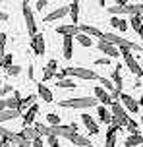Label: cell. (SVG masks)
I'll use <instances>...</instances> for the list:
<instances>
[{
    "instance_id": "cell-8",
    "label": "cell",
    "mask_w": 143,
    "mask_h": 147,
    "mask_svg": "<svg viewBox=\"0 0 143 147\" xmlns=\"http://www.w3.org/2000/svg\"><path fill=\"white\" fill-rule=\"evenodd\" d=\"M118 99L122 101V107L128 110V112H134V114H136V112H139V103H137L132 95H128V93H124V91H122Z\"/></svg>"
},
{
    "instance_id": "cell-12",
    "label": "cell",
    "mask_w": 143,
    "mask_h": 147,
    "mask_svg": "<svg viewBox=\"0 0 143 147\" xmlns=\"http://www.w3.org/2000/svg\"><path fill=\"white\" fill-rule=\"evenodd\" d=\"M37 112H39L37 105H33V107H29V109L25 110V112H23V124H21V128L35 124V116H37Z\"/></svg>"
},
{
    "instance_id": "cell-21",
    "label": "cell",
    "mask_w": 143,
    "mask_h": 147,
    "mask_svg": "<svg viewBox=\"0 0 143 147\" xmlns=\"http://www.w3.org/2000/svg\"><path fill=\"white\" fill-rule=\"evenodd\" d=\"M37 95L45 101V103H52L54 97H52V91L46 87V85H43V83H37Z\"/></svg>"
},
{
    "instance_id": "cell-18",
    "label": "cell",
    "mask_w": 143,
    "mask_h": 147,
    "mask_svg": "<svg viewBox=\"0 0 143 147\" xmlns=\"http://www.w3.org/2000/svg\"><path fill=\"white\" fill-rule=\"evenodd\" d=\"M19 136H21V140H25V141H33L37 140V138H41L37 134V130H35V126H25V128H21V132H19Z\"/></svg>"
},
{
    "instance_id": "cell-41",
    "label": "cell",
    "mask_w": 143,
    "mask_h": 147,
    "mask_svg": "<svg viewBox=\"0 0 143 147\" xmlns=\"http://www.w3.org/2000/svg\"><path fill=\"white\" fill-rule=\"evenodd\" d=\"M108 62H110L108 58H97V60H95V64H97V66H106Z\"/></svg>"
},
{
    "instance_id": "cell-25",
    "label": "cell",
    "mask_w": 143,
    "mask_h": 147,
    "mask_svg": "<svg viewBox=\"0 0 143 147\" xmlns=\"http://www.w3.org/2000/svg\"><path fill=\"white\" fill-rule=\"evenodd\" d=\"M130 25L134 27V31H136L139 37H143V20H141V16H132V18H130Z\"/></svg>"
},
{
    "instance_id": "cell-26",
    "label": "cell",
    "mask_w": 143,
    "mask_h": 147,
    "mask_svg": "<svg viewBox=\"0 0 143 147\" xmlns=\"http://www.w3.org/2000/svg\"><path fill=\"white\" fill-rule=\"evenodd\" d=\"M37 97L35 93H31V95L27 97H21V105H19V112H23V110H27V107H33L35 105V101H37Z\"/></svg>"
},
{
    "instance_id": "cell-28",
    "label": "cell",
    "mask_w": 143,
    "mask_h": 147,
    "mask_svg": "<svg viewBox=\"0 0 143 147\" xmlns=\"http://www.w3.org/2000/svg\"><path fill=\"white\" fill-rule=\"evenodd\" d=\"M21 116V112L19 110H2L0 112V122H6V120H15V118Z\"/></svg>"
},
{
    "instance_id": "cell-33",
    "label": "cell",
    "mask_w": 143,
    "mask_h": 147,
    "mask_svg": "<svg viewBox=\"0 0 143 147\" xmlns=\"http://www.w3.org/2000/svg\"><path fill=\"white\" fill-rule=\"evenodd\" d=\"M75 41L81 45V47H91V39L87 35H83V33H79V35H75Z\"/></svg>"
},
{
    "instance_id": "cell-10",
    "label": "cell",
    "mask_w": 143,
    "mask_h": 147,
    "mask_svg": "<svg viewBox=\"0 0 143 147\" xmlns=\"http://www.w3.org/2000/svg\"><path fill=\"white\" fill-rule=\"evenodd\" d=\"M97 49H99V51H103V54H106L108 58H118V56H120V51H118L114 45L106 43V41H99Z\"/></svg>"
},
{
    "instance_id": "cell-47",
    "label": "cell",
    "mask_w": 143,
    "mask_h": 147,
    "mask_svg": "<svg viewBox=\"0 0 143 147\" xmlns=\"http://www.w3.org/2000/svg\"><path fill=\"white\" fill-rule=\"evenodd\" d=\"M124 147H130V145H124Z\"/></svg>"
},
{
    "instance_id": "cell-5",
    "label": "cell",
    "mask_w": 143,
    "mask_h": 147,
    "mask_svg": "<svg viewBox=\"0 0 143 147\" xmlns=\"http://www.w3.org/2000/svg\"><path fill=\"white\" fill-rule=\"evenodd\" d=\"M110 112H112V118H116V120L120 122L122 128H126V126L130 124V120H132V118H130V114H128V110L124 109L118 101H114V103L110 105Z\"/></svg>"
},
{
    "instance_id": "cell-7",
    "label": "cell",
    "mask_w": 143,
    "mask_h": 147,
    "mask_svg": "<svg viewBox=\"0 0 143 147\" xmlns=\"http://www.w3.org/2000/svg\"><path fill=\"white\" fill-rule=\"evenodd\" d=\"M21 12H23V18H25V27H27V33L31 37L37 35V23H35V18H33V10L29 8L27 2H21Z\"/></svg>"
},
{
    "instance_id": "cell-42",
    "label": "cell",
    "mask_w": 143,
    "mask_h": 147,
    "mask_svg": "<svg viewBox=\"0 0 143 147\" xmlns=\"http://www.w3.org/2000/svg\"><path fill=\"white\" fill-rule=\"evenodd\" d=\"M10 145H12V143H10L8 140H4V138H0V147H10Z\"/></svg>"
},
{
    "instance_id": "cell-49",
    "label": "cell",
    "mask_w": 143,
    "mask_h": 147,
    "mask_svg": "<svg viewBox=\"0 0 143 147\" xmlns=\"http://www.w3.org/2000/svg\"><path fill=\"white\" fill-rule=\"evenodd\" d=\"M19 147H23V145H19Z\"/></svg>"
},
{
    "instance_id": "cell-35",
    "label": "cell",
    "mask_w": 143,
    "mask_h": 147,
    "mask_svg": "<svg viewBox=\"0 0 143 147\" xmlns=\"http://www.w3.org/2000/svg\"><path fill=\"white\" fill-rule=\"evenodd\" d=\"M46 120H48V124H50V126L60 124V116H58V114H52V112H48V114H46Z\"/></svg>"
},
{
    "instance_id": "cell-27",
    "label": "cell",
    "mask_w": 143,
    "mask_h": 147,
    "mask_svg": "<svg viewBox=\"0 0 143 147\" xmlns=\"http://www.w3.org/2000/svg\"><path fill=\"white\" fill-rule=\"evenodd\" d=\"M79 4H81V2H77V0H74V2L70 4V16H72V25H77V20H79Z\"/></svg>"
},
{
    "instance_id": "cell-14",
    "label": "cell",
    "mask_w": 143,
    "mask_h": 147,
    "mask_svg": "<svg viewBox=\"0 0 143 147\" xmlns=\"http://www.w3.org/2000/svg\"><path fill=\"white\" fill-rule=\"evenodd\" d=\"M120 70H122V66L118 64L116 68H112V74H110L112 85H114V89H116L118 93H122V87H124V80H122V76H120Z\"/></svg>"
},
{
    "instance_id": "cell-17",
    "label": "cell",
    "mask_w": 143,
    "mask_h": 147,
    "mask_svg": "<svg viewBox=\"0 0 143 147\" xmlns=\"http://www.w3.org/2000/svg\"><path fill=\"white\" fill-rule=\"evenodd\" d=\"M19 105H21V95H19V91H14L12 97H6V109L8 110H19Z\"/></svg>"
},
{
    "instance_id": "cell-16",
    "label": "cell",
    "mask_w": 143,
    "mask_h": 147,
    "mask_svg": "<svg viewBox=\"0 0 143 147\" xmlns=\"http://www.w3.org/2000/svg\"><path fill=\"white\" fill-rule=\"evenodd\" d=\"M62 54L66 60H72L74 56V37H64V43H62Z\"/></svg>"
},
{
    "instance_id": "cell-11",
    "label": "cell",
    "mask_w": 143,
    "mask_h": 147,
    "mask_svg": "<svg viewBox=\"0 0 143 147\" xmlns=\"http://www.w3.org/2000/svg\"><path fill=\"white\" fill-rule=\"evenodd\" d=\"M93 95H95V99H97L99 103H103V105H112L114 103L112 97H110V93H108V91H105L101 85L93 89Z\"/></svg>"
},
{
    "instance_id": "cell-31",
    "label": "cell",
    "mask_w": 143,
    "mask_h": 147,
    "mask_svg": "<svg viewBox=\"0 0 143 147\" xmlns=\"http://www.w3.org/2000/svg\"><path fill=\"white\" fill-rule=\"evenodd\" d=\"M56 87H62V89H75V87H77V83L66 78V80H62V81H56Z\"/></svg>"
},
{
    "instance_id": "cell-15",
    "label": "cell",
    "mask_w": 143,
    "mask_h": 147,
    "mask_svg": "<svg viewBox=\"0 0 143 147\" xmlns=\"http://www.w3.org/2000/svg\"><path fill=\"white\" fill-rule=\"evenodd\" d=\"M56 72H58V62L56 60H48L46 62V66H45V72H43V80H52L54 76H56Z\"/></svg>"
},
{
    "instance_id": "cell-48",
    "label": "cell",
    "mask_w": 143,
    "mask_h": 147,
    "mask_svg": "<svg viewBox=\"0 0 143 147\" xmlns=\"http://www.w3.org/2000/svg\"><path fill=\"white\" fill-rule=\"evenodd\" d=\"M141 147H143V143H141Z\"/></svg>"
},
{
    "instance_id": "cell-22",
    "label": "cell",
    "mask_w": 143,
    "mask_h": 147,
    "mask_svg": "<svg viewBox=\"0 0 143 147\" xmlns=\"http://www.w3.org/2000/svg\"><path fill=\"white\" fill-rule=\"evenodd\" d=\"M66 140H70L72 141V143H74V145H79V147H89L91 145V141L87 140V138H85V136H81V134H70L68 138H66Z\"/></svg>"
},
{
    "instance_id": "cell-34",
    "label": "cell",
    "mask_w": 143,
    "mask_h": 147,
    "mask_svg": "<svg viewBox=\"0 0 143 147\" xmlns=\"http://www.w3.org/2000/svg\"><path fill=\"white\" fill-rule=\"evenodd\" d=\"M4 49H6V33H0V64H2V58L6 56Z\"/></svg>"
},
{
    "instance_id": "cell-45",
    "label": "cell",
    "mask_w": 143,
    "mask_h": 147,
    "mask_svg": "<svg viewBox=\"0 0 143 147\" xmlns=\"http://www.w3.org/2000/svg\"><path fill=\"white\" fill-rule=\"evenodd\" d=\"M8 20V14L6 12H0V22H6Z\"/></svg>"
},
{
    "instance_id": "cell-38",
    "label": "cell",
    "mask_w": 143,
    "mask_h": 147,
    "mask_svg": "<svg viewBox=\"0 0 143 147\" xmlns=\"http://www.w3.org/2000/svg\"><path fill=\"white\" fill-rule=\"evenodd\" d=\"M8 93H14V87H12V85H4V87H2V91H0V95L4 97V95H8Z\"/></svg>"
},
{
    "instance_id": "cell-32",
    "label": "cell",
    "mask_w": 143,
    "mask_h": 147,
    "mask_svg": "<svg viewBox=\"0 0 143 147\" xmlns=\"http://www.w3.org/2000/svg\"><path fill=\"white\" fill-rule=\"evenodd\" d=\"M12 62H14V56H12V54H6V56L2 58V64H0V68H2V70H6V72H8L10 68L14 66Z\"/></svg>"
},
{
    "instance_id": "cell-44",
    "label": "cell",
    "mask_w": 143,
    "mask_h": 147,
    "mask_svg": "<svg viewBox=\"0 0 143 147\" xmlns=\"http://www.w3.org/2000/svg\"><path fill=\"white\" fill-rule=\"evenodd\" d=\"M6 110V99H0V112Z\"/></svg>"
},
{
    "instance_id": "cell-19",
    "label": "cell",
    "mask_w": 143,
    "mask_h": 147,
    "mask_svg": "<svg viewBox=\"0 0 143 147\" xmlns=\"http://www.w3.org/2000/svg\"><path fill=\"white\" fill-rule=\"evenodd\" d=\"M56 33L58 35H64V37H75L79 35V27L77 25H60V27H56Z\"/></svg>"
},
{
    "instance_id": "cell-51",
    "label": "cell",
    "mask_w": 143,
    "mask_h": 147,
    "mask_svg": "<svg viewBox=\"0 0 143 147\" xmlns=\"http://www.w3.org/2000/svg\"><path fill=\"white\" fill-rule=\"evenodd\" d=\"M89 147H91V145H89Z\"/></svg>"
},
{
    "instance_id": "cell-43",
    "label": "cell",
    "mask_w": 143,
    "mask_h": 147,
    "mask_svg": "<svg viewBox=\"0 0 143 147\" xmlns=\"http://www.w3.org/2000/svg\"><path fill=\"white\" fill-rule=\"evenodd\" d=\"M33 147H43V140H41V138H37V140L33 141Z\"/></svg>"
},
{
    "instance_id": "cell-40",
    "label": "cell",
    "mask_w": 143,
    "mask_h": 147,
    "mask_svg": "<svg viewBox=\"0 0 143 147\" xmlns=\"http://www.w3.org/2000/svg\"><path fill=\"white\" fill-rule=\"evenodd\" d=\"M46 4H48V2H46V0H37V2H35V8H37L39 12H41V10H43V8H45Z\"/></svg>"
},
{
    "instance_id": "cell-3",
    "label": "cell",
    "mask_w": 143,
    "mask_h": 147,
    "mask_svg": "<svg viewBox=\"0 0 143 147\" xmlns=\"http://www.w3.org/2000/svg\"><path fill=\"white\" fill-rule=\"evenodd\" d=\"M108 14H112L114 18L116 16H141L143 14V4H126V6H108Z\"/></svg>"
},
{
    "instance_id": "cell-30",
    "label": "cell",
    "mask_w": 143,
    "mask_h": 147,
    "mask_svg": "<svg viewBox=\"0 0 143 147\" xmlns=\"http://www.w3.org/2000/svg\"><path fill=\"white\" fill-rule=\"evenodd\" d=\"M110 25L116 27V29H120V31L128 29V22H126V20H120V18H112V20H110Z\"/></svg>"
},
{
    "instance_id": "cell-6",
    "label": "cell",
    "mask_w": 143,
    "mask_h": 147,
    "mask_svg": "<svg viewBox=\"0 0 143 147\" xmlns=\"http://www.w3.org/2000/svg\"><path fill=\"white\" fill-rule=\"evenodd\" d=\"M66 70V74L68 76H74V78H79V80H87V81H93V80H97L99 81V74H95L93 70H87V68H64Z\"/></svg>"
},
{
    "instance_id": "cell-13",
    "label": "cell",
    "mask_w": 143,
    "mask_h": 147,
    "mask_svg": "<svg viewBox=\"0 0 143 147\" xmlns=\"http://www.w3.org/2000/svg\"><path fill=\"white\" fill-rule=\"evenodd\" d=\"M70 14V6H60V8H56V10H52L50 14L45 18V22L46 23H52L54 20H60V18H64V16H68Z\"/></svg>"
},
{
    "instance_id": "cell-46",
    "label": "cell",
    "mask_w": 143,
    "mask_h": 147,
    "mask_svg": "<svg viewBox=\"0 0 143 147\" xmlns=\"http://www.w3.org/2000/svg\"><path fill=\"white\" fill-rule=\"evenodd\" d=\"M139 107L143 109V95H141V99H139Z\"/></svg>"
},
{
    "instance_id": "cell-20",
    "label": "cell",
    "mask_w": 143,
    "mask_h": 147,
    "mask_svg": "<svg viewBox=\"0 0 143 147\" xmlns=\"http://www.w3.org/2000/svg\"><path fill=\"white\" fill-rule=\"evenodd\" d=\"M97 114H99V120H101L103 124L110 126V122H112V112L106 109L105 105H99V107H97Z\"/></svg>"
},
{
    "instance_id": "cell-36",
    "label": "cell",
    "mask_w": 143,
    "mask_h": 147,
    "mask_svg": "<svg viewBox=\"0 0 143 147\" xmlns=\"http://www.w3.org/2000/svg\"><path fill=\"white\" fill-rule=\"evenodd\" d=\"M19 72H21V66H12L6 74L8 76H19Z\"/></svg>"
},
{
    "instance_id": "cell-24",
    "label": "cell",
    "mask_w": 143,
    "mask_h": 147,
    "mask_svg": "<svg viewBox=\"0 0 143 147\" xmlns=\"http://www.w3.org/2000/svg\"><path fill=\"white\" fill-rule=\"evenodd\" d=\"M77 27H79V33H83V35H93V37H97L99 41H101V37H103V31H99L97 27H93V25H87V23H85V25H77Z\"/></svg>"
},
{
    "instance_id": "cell-39",
    "label": "cell",
    "mask_w": 143,
    "mask_h": 147,
    "mask_svg": "<svg viewBox=\"0 0 143 147\" xmlns=\"http://www.w3.org/2000/svg\"><path fill=\"white\" fill-rule=\"evenodd\" d=\"M46 140H48V143H50V147H60V143H58V138H54V136H48Z\"/></svg>"
},
{
    "instance_id": "cell-37",
    "label": "cell",
    "mask_w": 143,
    "mask_h": 147,
    "mask_svg": "<svg viewBox=\"0 0 143 147\" xmlns=\"http://www.w3.org/2000/svg\"><path fill=\"white\" fill-rule=\"evenodd\" d=\"M126 128L130 130V134H137V122L136 120H130V124L126 126Z\"/></svg>"
},
{
    "instance_id": "cell-50",
    "label": "cell",
    "mask_w": 143,
    "mask_h": 147,
    "mask_svg": "<svg viewBox=\"0 0 143 147\" xmlns=\"http://www.w3.org/2000/svg\"><path fill=\"white\" fill-rule=\"evenodd\" d=\"M0 33H2V31H0Z\"/></svg>"
},
{
    "instance_id": "cell-1",
    "label": "cell",
    "mask_w": 143,
    "mask_h": 147,
    "mask_svg": "<svg viewBox=\"0 0 143 147\" xmlns=\"http://www.w3.org/2000/svg\"><path fill=\"white\" fill-rule=\"evenodd\" d=\"M101 41H106V43L114 45L116 49H126V51H137V52H143V47L141 45L134 43V41H128V39H124V37L120 35H114V33H103V37H101Z\"/></svg>"
},
{
    "instance_id": "cell-4",
    "label": "cell",
    "mask_w": 143,
    "mask_h": 147,
    "mask_svg": "<svg viewBox=\"0 0 143 147\" xmlns=\"http://www.w3.org/2000/svg\"><path fill=\"white\" fill-rule=\"evenodd\" d=\"M120 54L124 56V60H126V66H128V70L136 78H143V68L139 66V62H137L136 58H134V54L130 51H126V49H120Z\"/></svg>"
},
{
    "instance_id": "cell-29",
    "label": "cell",
    "mask_w": 143,
    "mask_h": 147,
    "mask_svg": "<svg viewBox=\"0 0 143 147\" xmlns=\"http://www.w3.org/2000/svg\"><path fill=\"white\" fill-rule=\"evenodd\" d=\"M143 143V136L141 134H130L128 140H126V143L124 145H130V147H136V145H141Z\"/></svg>"
},
{
    "instance_id": "cell-2",
    "label": "cell",
    "mask_w": 143,
    "mask_h": 147,
    "mask_svg": "<svg viewBox=\"0 0 143 147\" xmlns=\"http://www.w3.org/2000/svg\"><path fill=\"white\" fill-rule=\"evenodd\" d=\"M62 109H75V110H83V109H91V107H99V101L95 97H72V99H64L58 103Z\"/></svg>"
},
{
    "instance_id": "cell-9",
    "label": "cell",
    "mask_w": 143,
    "mask_h": 147,
    "mask_svg": "<svg viewBox=\"0 0 143 147\" xmlns=\"http://www.w3.org/2000/svg\"><path fill=\"white\" fill-rule=\"evenodd\" d=\"M31 49H33V52H35L37 56H43V54L46 52V45H45L43 33H37V35L31 37Z\"/></svg>"
},
{
    "instance_id": "cell-23",
    "label": "cell",
    "mask_w": 143,
    "mask_h": 147,
    "mask_svg": "<svg viewBox=\"0 0 143 147\" xmlns=\"http://www.w3.org/2000/svg\"><path fill=\"white\" fill-rule=\"evenodd\" d=\"M81 122L87 126V130H89L91 134H99V124L89 116V114H87V112H81Z\"/></svg>"
}]
</instances>
